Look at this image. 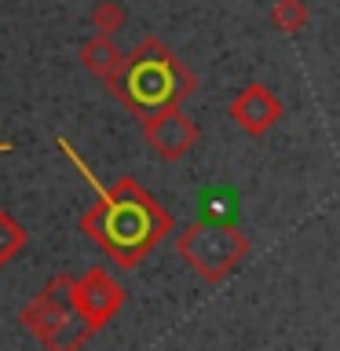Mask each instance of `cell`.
I'll return each mask as SVG.
<instances>
[{"mask_svg": "<svg viewBox=\"0 0 340 351\" xmlns=\"http://www.w3.org/2000/svg\"><path fill=\"white\" fill-rule=\"evenodd\" d=\"M139 121H143V139H147V147L154 150V158L165 161V165L183 161L186 154L197 147V139H202L197 121L186 117L180 106L154 110V114L139 117Z\"/></svg>", "mask_w": 340, "mask_h": 351, "instance_id": "8992f818", "label": "cell"}, {"mask_svg": "<svg viewBox=\"0 0 340 351\" xmlns=\"http://www.w3.org/2000/svg\"><path fill=\"white\" fill-rule=\"evenodd\" d=\"M311 19L307 0H274L271 4V26L278 33H300Z\"/></svg>", "mask_w": 340, "mask_h": 351, "instance_id": "30bf717a", "label": "cell"}, {"mask_svg": "<svg viewBox=\"0 0 340 351\" xmlns=\"http://www.w3.org/2000/svg\"><path fill=\"white\" fill-rule=\"evenodd\" d=\"M59 150L95 191V205L84 208V216H81V234L92 238V245L103 249L121 271L139 267L158 249V241L172 234V227H175L172 216L132 176H121L114 186H103L95 180V172L88 169V161L77 158V150L66 139H59Z\"/></svg>", "mask_w": 340, "mask_h": 351, "instance_id": "6da1fadb", "label": "cell"}, {"mask_svg": "<svg viewBox=\"0 0 340 351\" xmlns=\"http://www.w3.org/2000/svg\"><path fill=\"white\" fill-rule=\"evenodd\" d=\"M26 241H29V230L22 227L8 208H0V267H8V263L26 249Z\"/></svg>", "mask_w": 340, "mask_h": 351, "instance_id": "9c48e42d", "label": "cell"}, {"mask_svg": "<svg viewBox=\"0 0 340 351\" xmlns=\"http://www.w3.org/2000/svg\"><path fill=\"white\" fill-rule=\"evenodd\" d=\"M70 304L81 329L88 337L110 326L125 307V285H121L106 267H88L81 278H70Z\"/></svg>", "mask_w": 340, "mask_h": 351, "instance_id": "5b68a950", "label": "cell"}, {"mask_svg": "<svg viewBox=\"0 0 340 351\" xmlns=\"http://www.w3.org/2000/svg\"><path fill=\"white\" fill-rule=\"evenodd\" d=\"M19 326L44 348H84L88 333L77 329L81 322H77L70 304V274H55L19 311Z\"/></svg>", "mask_w": 340, "mask_h": 351, "instance_id": "277c9868", "label": "cell"}, {"mask_svg": "<svg viewBox=\"0 0 340 351\" xmlns=\"http://www.w3.org/2000/svg\"><path fill=\"white\" fill-rule=\"evenodd\" d=\"M227 117L234 121L245 136L260 139V136H267V132L282 121V99L274 95L267 84L252 81V84H245L234 99H230Z\"/></svg>", "mask_w": 340, "mask_h": 351, "instance_id": "52a82bcc", "label": "cell"}, {"mask_svg": "<svg viewBox=\"0 0 340 351\" xmlns=\"http://www.w3.org/2000/svg\"><path fill=\"white\" fill-rule=\"evenodd\" d=\"M121 55H125V51H121L117 44H114V37H106V33H92V37L81 44V62H84V70L92 73V77H99L103 84L117 73Z\"/></svg>", "mask_w": 340, "mask_h": 351, "instance_id": "ba28073f", "label": "cell"}, {"mask_svg": "<svg viewBox=\"0 0 340 351\" xmlns=\"http://www.w3.org/2000/svg\"><path fill=\"white\" fill-rule=\"evenodd\" d=\"M106 88L125 110L147 117L154 110L180 106L197 88V77L186 70V62L172 48H165V40L143 37L128 55H121V66L106 81Z\"/></svg>", "mask_w": 340, "mask_h": 351, "instance_id": "7a4b0ae2", "label": "cell"}, {"mask_svg": "<svg viewBox=\"0 0 340 351\" xmlns=\"http://www.w3.org/2000/svg\"><path fill=\"white\" fill-rule=\"evenodd\" d=\"M8 150H15V143H11V139H0V154H8Z\"/></svg>", "mask_w": 340, "mask_h": 351, "instance_id": "7c38bea8", "label": "cell"}, {"mask_svg": "<svg viewBox=\"0 0 340 351\" xmlns=\"http://www.w3.org/2000/svg\"><path fill=\"white\" fill-rule=\"evenodd\" d=\"M128 22V11L117 4V0H99V4L92 8V26L95 33H106V37H114V33H121V26Z\"/></svg>", "mask_w": 340, "mask_h": 351, "instance_id": "8fae6325", "label": "cell"}, {"mask_svg": "<svg viewBox=\"0 0 340 351\" xmlns=\"http://www.w3.org/2000/svg\"><path fill=\"white\" fill-rule=\"evenodd\" d=\"M249 249L252 241L245 238V230L234 223H216V219H197V223H186L175 234L180 260L208 285H219L223 278H230L245 263Z\"/></svg>", "mask_w": 340, "mask_h": 351, "instance_id": "3957f363", "label": "cell"}]
</instances>
